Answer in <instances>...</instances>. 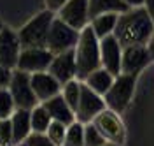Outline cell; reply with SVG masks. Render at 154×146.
<instances>
[{
	"label": "cell",
	"instance_id": "cell-5",
	"mask_svg": "<svg viewBox=\"0 0 154 146\" xmlns=\"http://www.w3.org/2000/svg\"><path fill=\"white\" fill-rule=\"evenodd\" d=\"M9 90L11 97L14 100L16 109H33L38 104L37 97L32 90V83H30V74L23 72L19 69H14L11 74V81H9Z\"/></svg>",
	"mask_w": 154,
	"mask_h": 146
},
{
	"label": "cell",
	"instance_id": "cell-2",
	"mask_svg": "<svg viewBox=\"0 0 154 146\" xmlns=\"http://www.w3.org/2000/svg\"><path fill=\"white\" fill-rule=\"evenodd\" d=\"M75 65H77V79L84 81L88 74L102 67L100 62V39L95 35L93 28L88 25L86 28L79 32V41L75 48Z\"/></svg>",
	"mask_w": 154,
	"mask_h": 146
},
{
	"label": "cell",
	"instance_id": "cell-15",
	"mask_svg": "<svg viewBox=\"0 0 154 146\" xmlns=\"http://www.w3.org/2000/svg\"><path fill=\"white\" fill-rule=\"evenodd\" d=\"M30 83H32V90H33L38 102H46L48 99L54 97L61 92V85L49 74L48 70L30 74Z\"/></svg>",
	"mask_w": 154,
	"mask_h": 146
},
{
	"label": "cell",
	"instance_id": "cell-4",
	"mask_svg": "<svg viewBox=\"0 0 154 146\" xmlns=\"http://www.w3.org/2000/svg\"><path fill=\"white\" fill-rule=\"evenodd\" d=\"M135 83H137V76L131 74H119L114 78V83L110 85V88L107 90V93L103 95L105 106L109 109H112L114 113H123L130 100L133 97L135 92Z\"/></svg>",
	"mask_w": 154,
	"mask_h": 146
},
{
	"label": "cell",
	"instance_id": "cell-21",
	"mask_svg": "<svg viewBox=\"0 0 154 146\" xmlns=\"http://www.w3.org/2000/svg\"><path fill=\"white\" fill-rule=\"evenodd\" d=\"M53 118L49 116L46 107L42 104H37L33 109H30V123H32V132L37 134H46L48 127L51 125Z\"/></svg>",
	"mask_w": 154,
	"mask_h": 146
},
{
	"label": "cell",
	"instance_id": "cell-26",
	"mask_svg": "<svg viewBox=\"0 0 154 146\" xmlns=\"http://www.w3.org/2000/svg\"><path fill=\"white\" fill-rule=\"evenodd\" d=\"M14 109H16V106H14V100L11 97L9 90L7 88H0V120L11 118Z\"/></svg>",
	"mask_w": 154,
	"mask_h": 146
},
{
	"label": "cell",
	"instance_id": "cell-27",
	"mask_svg": "<svg viewBox=\"0 0 154 146\" xmlns=\"http://www.w3.org/2000/svg\"><path fill=\"white\" fill-rule=\"evenodd\" d=\"M0 146H14V137H12V127L11 120H0Z\"/></svg>",
	"mask_w": 154,
	"mask_h": 146
},
{
	"label": "cell",
	"instance_id": "cell-17",
	"mask_svg": "<svg viewBox=\"0 0 154 146\" xmlns=\"http://www.w3.org/2000/svg\"><path fill=\"white\" fill-rule=\"evenodd\" d=\"M11 127H12V137L14 144L23 143L32 134V123H30V111L28 109H14L11 115Z\"/></svg>",
	"mask_w": 154,
	"mask_h": 146
},
{
	"label": "cell",
	"instance_id": "cell-25",
	"mask_svg": "<svg viewBox=\"0 0 154 146\" xmlns=\"http://www.w3.org/2000/svg\"><path fill=\"white\" fill-rule=\"evenodd\" d=\"M107 139L102 136V132L93 123L84 125V146H103Z\"/></svg>",
	"mask_w": 154,
	"mask_h": 146
},
{
	"label": "cell",
	"instance_id": "cell-33",
	"mask_svg": "<svg viewBox=\"0 0 154 146\" xmlns=\"http://www.w3.org/2000/svg\"><path fill=\"white\" fill-rule=\"evenodd\" d=\"M147 51H149V55H151V60H154V32H152V35L149 37V41H147Z\"/></svg>",
	"mask_w": 154,
	"mask_h": 146
},
{
	"label": "cell",
	"instance_id": "cell-32",
	"mask_svg": "<svg viewBox=\"0 0 154 146\" xmlns=\"http://www.w3.org/2000/svg\"><path fill=\"white\" fill-rule=\"evenodd\" d=\"M128 9H135V7H144V0H123Z\"/></svg>",
	"mask_w": 154,
	"mask_h": 146
},
{
	"label": "cell",
	"instance_id": "cell-10",
	"mask_svg": "<svg viewBox=\"0 0 154 146\" xmlns=\"http://www.w3.org/2000/svg\"><path fill=\"white\" fill-rule=\"evenodd\" d=\"M53 57L54 55L48 48H23L19 53L16 69L23 70V72H28V74L44 72L49 69Z\"/></svg>",
	"mask_w": 154,
	"mask_h": 146
},
{
	"label": "cell",
	"instance_id": "cell-36",
	"mask_svg": "<svg viewBox=\"0 0 154 146\" xmlns=\"http://www.w3.org/2000/svg\"><path fill=\"white\" fill-rule=\"evenodd\" d=\"M2 28H4V25H2V21H0V30H2Z\"/></svg>",
	"mask_w": 154,
	"mask_h": 146
},
{
	"label": "cell",
	"instance_id": "cell-23",
	"mask_svg": "<svg viewBox=\"0 0 154 146\" xmlns=\"http://www.w3.org/2000/svg\"><path fill=\"white\" fill-rule=\"evenodd\" d=\"M63 146H84V125L81 122L75 120L67 127Z\"/></svg>",
	"mask_w": 154,
	"mask_h": 146
},
{
	"label": "cell",
	"instance_id": "cell-31",
	"mask_svg": "<svg viewBox=\"0 0 154 146\" xmlns=\"http://www.w3.org/2000/svg\"><path fill=\"white\" fill-rule=\"evenodd\" d=\"M144 9L147 11L151 21L154 23V0H144Z\"/></svg>",
	"mask_w": 154,
	"mask_h": 146
},
{
	"label": "cell",
	"instance_id": "cell-9",
	"mask_svg": "<svg viewBox=\"0 0 154 146\" xmlns=\"http://www.w3.org/2000/svg\"><path fill=\"white\" fill-rule=\"evenodd\" d=\"M56 18L61 20L63 23H67L68 27L81 32L91 21L89 9H88V0H67L56 11Z\"/></svg>",
	"mask_w": 154,
	"mask_h": 146
},
{
	"label": "cell",
	"instance_id": "cell-14",
	"mask_svg": "<svg viewBox=\"0 0 154 146\" xmlns=\"http://www.w3.org/2000/svg\"><path fill=\"white\" fill-rule=\"evenodd\" d=\"M121 55H123V48H121L119 41L114 37V34L100 39V62H102V67L109 70L112 76L121 74Z\"/></svg>",
	"mask_w": 154,
	"mask_h": 146
},
{
	"label": "cell",
	"instance_id": "cell-1",
	"mask_svg": "<svg viewBox=\"0 0 154 146\" xmlns=\"http://www.w3.org/2000/svg\"><path fill=\"white\" fill-rule=\"evenodd\" d=\"M154 32V23L151 21L144 7H135L121 12L117 16L114 28V37L119 41L121 48L126 46H145Z\"/></svg>",
	"mask_w": 154,
	"mask_h": 146
},
{
	"label": "cell",
	"instance_id": "cell-7",
	"mask_svg": "<svg viewBox=\"0 0 154 146\" xmlns=\"http://www.w3.org/2000/svg\"><path fill=\"white\" fill-rule=\"evenodd\" d=\"M91 123L102 132V136L105 137L109 143L123 146L125 137H126V128H125V123H123L121 116L117 113H114L112 109L105 107L102 113L96 115Z\"/></svg>",
	"mask_w": 154,
	"mask_h": 146
},
{
	"label": "cell",
	"instance_id": "cell-29",
	"mask_svg": "<svg viewBox=\"0 0 154 146\" xmlns=\"http://www.w3.org/2000/svg\"><path fill=\"white\" fill-rule=\"evenodd\" d=\"M11 74H12V70L5 69L2 63H0V88H7V86H9Z\"/></svg>",
	"mask_w": 154,
	"mask_h": 146
},
{
	"label": "cell",
	"instance_id": "cell-19",
	"mask_svg": "<svg viewBox=\"0 0 154 146\" xmlns=\"http://www.w3.org/2000/svg\"><path fill=\"white\" fill-rule=\"evenodd\" d=\"M117 16L116 12H107V14H98L95 18H91L89 21V27L93 28L95 35L98 39H103L107 35H112L116 28V23H117Z\"/></svg>",
	"mask_w": 154,
	"mask_h": 146
},
{
	"label": "cell",
	"instance_id": "cell-8",
	"mask_svg": "<svg viewBox=\"0 0 154 146\" xmlns=\"http://www.w3.org/2000/svg\"><path fill=\"white\" fill-rule=\"evenodd\" d=\"M105 100L102 95L95 93L91 88H88L84 83H81V95H79V102L75 107V120L81 122L82 125L91 123L98 113H102L105 109Z\"/></svg>",
	"mask_w": 154,
	"mask_h": 146
},
{
	"label": "cell",
	"instance_id": "cell-20",
	"mask_svg": "<svg viewBox=\"0 0 154 146\" xmlns=\"http://www.w3.org/2000/svg\"><path fill=\"white\" fill-rule=\"evenodd\" d=\"M88 9H89V18H95L98 14H107V12L121 14L128 11V7L123 0H88Z\"/></svg>",
	"mask_w": 154,
	"mask_h": 146
},
{
	"label": "cell",
	"instance_id": "cell-16",
	"mask_svg": "<svg viewBox=\"0 0 154 146\" xmlns=\"http://www.w3.org/2000/svg\"><path fill=\"white\" fill-rule=\"evenodd\" d=\"M40 104L46 107L49 116L53 118V120H56V122H61L65 125H70V123L75 122V113L65 102V99L61 97V93H58V95L48 99L46 102H40Z\"/></svg>",
	"mask_w": 154,
	"mask_h": 146
},
{
	"label": "cell",
	"instance_id": "cell-6",
	"mask_svg": "<svg viewBox=\"0 0 154 146\" xmlns=\"http://www.w3.org/2000/svg\"><path fill=\"white\" fill-rule=\"evenodd\" d=\"M77 41H79V30L68 27L67 23H63L61 20H58L54 16V20L51 23V28H49V34H48L46 48L53 55H60V53L74 49Z\"/></svg>",
	"mask_w": 154,
	"mask_h": 146
},
{
	"label": "cell",
	"instance_id": "cell-24",
	"mask_svg": "<svg viewBox=\"0 0 154 146\" xmlns=\"http://www.w3.org/2000/svg\"><path fill=\"white\" fill-rule=\"evenodd\" d=\"M67 127L68 125L61 123V122L53 120V122H51V125L48 127V130H46V136L49 137V141H51L54 146H63L65 134H67Z\"/></svg>",
	"mask_w": 154,
	"mask_h": 146
},
{
	"label": "cell",
	"instance_id": "cell-30",
	"mask_svg": "<svg viewBox=\"0 0 154 146\" xmlns=\"http://www.w3.org/2000/svg\"><path fill=\"white\" fill-rule=\"evenodd\" d=\"M46 2V9H49V11H53V12H56L67 0H44Z\"/></svg>",
	"mask_w": 154,
	"mask_h": 146
},
{
	"label": "cell",
	"instance_id": "cell-22",
	"mask_svg": "<svg viewBox=\"0 0 154 146\" xmlns=\"http://www.w3.org/2000/svg\"><path fill=\"white\" fill-rule=\"evenodd\" d=\"M81 83L79 79H72L65 85H61V97L65 99L68 106L72 107V111L75 113V107H77V102H79V95H81Z\"/></svg>",
	"mask_w": 154,
	"mask_h": 146
},
{
	"label": "cell",
	"instance_id": "cell-34",
	"mask_svg": "<svg viewBox=\"0 0 154 146\" xmlns=\"http://www.w3.org/2000/svg\"><path fill=\"white\" fill-rule=\"evenodd\" d=\"M103 146H119V144H114V143H109V141H107V143H105Z\"/></svg>",
	"mask_w": 154,
	"mask_h": 146
},
{
	"label": "cell",
	"instance_id": "cell-35",
	"mask_svg": "<svg viewBox=\"0 0 154 146\" xmlns=\"http://www.w3.org/2000/svg\"><path fill=\"white\" fill-rule=\"evenodd\" d=\"M14 146H26L25 143H18V144H14Z\"/></svg>",
	"mask_w": 154,
	"mask_h": 146
},
{
	"label": "cell",
	"instance_id": "cell-28",
	"mask_svg": "<svg viewBox=\"0 0 154 146\" xmlns=\"http://www.w3.org/2000/svg\"><path fill=\"white\" fill-rule=\"evenodd\" d=\"M23 143L26 146H54L49 141V137L46 134H37V132H32Z\"/></svg>",
	"mask_w": 154,
	"mask_h": 146
},
{
	"label": "cell",
	"instance_id": "cell-12",
	"mask_svg": "<svg viewBox=\"0 0 154 146\" xmlns=\"http://www.w3.org/2000/svg\"><path fill=\"white\" fill-rule=\"evenodd\" d=\"M151 62L147 46H126L121 55V74L138 76Z\"/></svg>",
	"mask_w": 154,
	"mask_h": 146
},
{
	"label": "cell",
	"instance_id": "cell-3",
	"mask_svg": "<svg viewBox=\"0 0 154 146\" xmlns=\"http://www.w3.org/2000/svg\"><path fill=\"white\" fill-rule=\"evenodd\" d=\"M54 16H56V12L46 9L35 14L30 21H26L18 32L21 48H46L48 34Z\"/></svg>",
	"mask_w": 154,
	"mask_h": 146
},
{
	"label": "cell",
	"instance_id": "cell-18",
	"mask_svg": "<svg viewBox=\"0 0 154 146\" xmlns=\"http://www.w3.org/2000/svg\"><path fill=\"white\" fill-rule=\"evenodd\" d=\"M114 78L116 76H112L109 70H105L103 67L96 69V70H93L91 74H88L86 78H84V85H86L88 88H91L95 93H98V95H105L107 90L110 88V85L114 83Z\"/></svg>",
	"mask_w": 154,
	"mask_h": 146
},
{
	"label": "cell",
	"instance_id": "cell-11",
	"mask_svg": "<svg viewBox=\"0 0 154 146\" xmlns=\"http://www.w3.org/2000/svg\"><path fill=\"white\" fill-rule=\"evenodd\" d=\"M21 42H19L18 32L5 27L0 30V63L9 70H14L18 65V58L21 53Z\"/></svg>",
	"mask_w": 154,
	"mask_h": 146
},
{
	"label": "cell",
	"instance_id": "cell-13",
	"mask_svg": "<svg viewBox=\"0 0 154 146\" xmlns=\"http://www.w3.org/2000/svg\"><path fill=\"white\" fill-rule=\"evenodd\" d=\"M48 72L56 79L60 85H65L72 79H77V65H75V53L74 49L54 55L51 60Z\"/></svg>",
	"mask_w": 154,
	"mask_h": 146
}]
</instances>
